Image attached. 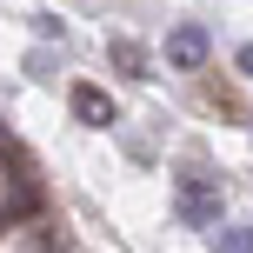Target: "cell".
Here are the masks:
<instances>
[{
	"label": "cell",
	"mask_w": 253,
	"mask_h": 253,
	"mask_svg": "<svg viewBox=\"0 0 253 253\" xmlns=\"http://www.w3.org/2000/svg\"><path fill=\"white\" fill-rule=\"evenodd\" d=\"M173 213L187 220V227H220V180L213 173H180Z\"/></svg>",
	"instance_id": "obj_1"
},
{
	"label": "cell",
	"mask_w": 253,
	"mask_h": 253,
	"mask_svg": "<svg viewBox=\"0 0 253 253\" xmlns=\"http://www.w3.org/2000/svg\"><path fill=\"white\" fill-rule=\"evenodd\" d=\"M207 53H213V34H207L200 20H180L173 34H167V67H173V74H200Z\"/></svg>",
	"instance_id": "obj_2"
},
{
	"label": "cell",
	"mask_w": 253,
	"mask_h": 253,
	"mask_svg": "<svg viewBox=\"0 0 253 253\" xmlns=\"http://www.w3.org/2000/svg\"><path fill=\"white\" fill-rule=\"evenodd\" d=\"M67 100H74V114L87 120V126H114V100H107L100 87H87V80H74V87H67Z\"/></svg>",
	"instance_id": "obj_3"
},
{
	"label": "cell",
	"mask_w": 253,
	"mask_h": 253,
	"mask_svg": "<svg viewBox=\"0 0 253 253\" xmlns=\"http://www.w3.org/2000/svg\"><path fill=\"white\" fill-rule=\"evenodd\" d=\"M107 60H114L126 80H153V74H147V47H140V40H126V34L107 40Z\"/></svg>",
	"instance_id": "obj_4"
},
{
	"label": "cell",
	"mask_w": 253,
	"mask_h": 253,
	"mask_svg": "<svg viewBox=\"0 0 253 253\" xmlns=\"http://www.w3.org/2000/svg\"><path fill=\"white\" fill-rule=\"evenodd\" d=\"M213 253H253V227H220L213 233Z\"/></svg>",
	"instance_id": "obj_5"
},
{
	"label": "cell",
	"mask_w": 253,
	"mask_h": 253,
	"mask_svg": "<svg viewBox=\"0 0 253 253\" xmlns=\"http://www.w3.org/2000/svg\"><path fill=\"white\" fill-rule=\"evenodd\" d=\"M34 34H40V40H60V47H67V27L53 20V13H34Z\"/></svg>",
	"instance_id": "obj_6"
},
{
	"label": "cell",
	"mask_w": 253,
	"mask_h": 253,
	"mask_svg": "<svg viewBox=\"0 0 253 253\" xmlns=\"http://www.w3.org/2000/svg\"><path fill=\"white\" fill-rule=\"evenodd\" d=\"M27 74H40V80H53V53L40 47V53H27Z\"/></svg>",
	"instance_id": "obj_7"
},
{
	"label": "cell",
	"mask_w": 253,
	"mask_h": 253,
	"mask_svg": "<svg viewBox=\"0 0 253 253\" xmlns=\"http://www.w3.org/2000/svg\"><path fill=\"white\" fill-rule=\"evenodd\" d=\"M240 74H247V80H253V47H240Z\"/></svg>",
	"instance_id": "obj_8"
}]
</instances>
